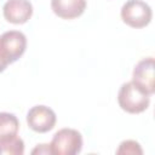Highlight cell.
Returning <instances> with one entry per match:
<instances>
[{
  "label": "cell",
  "instance_id": "1",
  "mask_svg": "<svg viewBox=\"0 0 155 155\" xmlns=\"http://www.w3.org/2000/svg\"><path fill=\"white\" fill-rule=\"evenodd\" d=\"M117 103L120 108L128 114H140L148 109L150 94L133 81H128L121 85L117 93Z\"/></svg>",
  "mask_w": 155,
  "mask_h": 155
},
{
  "label": "cell",
  "instance_id": "2",
  "mask_svg": "<svg viewBox=\"0 0 155 155\" xmlns=\"http://www.w3.org/2000/svg\"><path fill=\"white\" fill-rule=\"evenodd\" d=\"M120 16L125 24L139 29L151 22L153 11L151 7L142 0H127L121 7Z\"/></svg>",
  "mask_w": 155,
  "mask_h": 155
},
{
  "label": "cell",
  "instance_id": "3",
  "mask_svg": "<svg viewBox=\"0 0 155 155\" xmlns=\"http://www.w3.org/2000/svg\"><path fill=\"white\" fill-rule=\"evenodd\" d=\"M50 148L54 155L79 154L82 149V136L74 128H62L54 133Z\"/></svg>",
  "mask_w": 155,
  "mask_h": 155
},
{
  "label": "cell",
  "instance_id": "4",
  "mask_svg": "<svg viewBox=\"0 0 155 155\" xmlns=\"http://www.w3.org/2000/svg\"><path fill=\"white\" fill-rule=\"evenodd\" d=\"M27 48V38L19 30H8L0 35V56L8 63L18 61Z\"/></svg>",
  "mask_w": 155,
  "mask_h": 155
},
{
  "label": "cell",
  "instance_id": "5",
  "mask_svg": "<svg viewBox=\"0 0 155 155\" xmlns=\"http://www.w3.org/2000/svg\"><path fill=\"white\" fill-rule=\"evenodd\" d=\"M57 121L56 113L46 105H34L27 114V124L30 130L38 133L51 131Z\"/></svg>",
  "mask_w": 155,
  "mask_h": 155
},
{
  "label": "cell",
  "instance_id": "6",
  "mask_svg": "<svg viewBox=\"0 0 155 155\" xmlns=\"http://www.w3.org/2000/svg\"><path fill=\"white\" fill-rule=\"evenodd\" d=\"M132 81L143 88L148 94H154V58L147 57L140 59L132 73Z\"/></svg>",
  "mask_w": 155,
  "mask_h": 155
},
{
  "label": "cell",
  "instance_id": "7",
  "mask_svg": "<svg viewBox=\"0 0 155 155\" xmlns=\"http://www.w3.org/2000/svg\"><path fill=\"white\" fill-rule=\"evenodd\" d=\"M4 17L12 24L27 23L33 15V5L29 0H7L2 7Z\"/></svg>",
  "mask_w": 155,
  "mask_h": 155
},
{
  "label": "cell",
  "instance_id": "8",
  "mask_svg": "<svg viewBox=\"0 0 155 155\" xmlns=\"http://www.w3.org/2000/svg\"><path fill=\"white\" fill-rule=\"evenodd\" d=\"M51 8L59 18L74 19L84 13L86 0H51Z\"/></svg>",
  "mask_w": 155,
  "mask_h": 155
},
{
  "label": "cell",
  "instance_id": "9",
  "mask_svg": "<svg viewBox=\"0 0 155 155\" xmlns=\"http://www.w3.org/2000/svg\"><path fill=\"white\" fill-rule=\"evenodd\" d=\"M19 130V121L15 114L0 111V139L16 136Z\"/></svg>",
  "mask_w": 155,
  "mask_h": 155
},
{
  "label": "cell",
  "instance_id": "10",
  "mask_svg": "<svg viewBox=\"0 0 155 155\" xmlns=\"http://www.w3.org/2000/svg\"><path fill=\"white\" fill-rule=\"evenodd\" d=\"M24 142L17 134L0 139V155H23Z\"/></svg>",
  "mask_w": 155,
  "mask_h": 155
},
{
  "label": "cell",
  "instance_id": "11",
  "mask_svg": "<svg viewBox=\"0 0 155 155\" xmlns=\"http://www.w3.org/2000/svg\"><path fill=\"white\" fill-rule=\"evenodd\" d=\"M116 154H143V150L139 145L138 142L136 140H131V139H127V140H124L120 143L117 150H116Z\"/></svg>",
  "mask_w": 155,
  "mask_h": 155
},
{
  "label": "cell",
  "instance_id": "12",
  "mask_svg": "<svg viewBox=\"0 0 155 155\" xmlns=\"http://www.w3.org/2000/svg\"><path fill=\"white\" fill-rule=\"evenodd\" d=\"M31 154H52L50 144H39L31 150Z\"/></svg>",
  "mask_w": 155,
  "mask_h": 155
},
{
  "label": "cell",
  "instance_id": "13",
  "mask_svg": "<svg viewBox=\"0 0 155 155\" xmlns=\"http://www.w3.org/2000/svg\"><path fill=\"white\" fill-rule=\"evenodd\" d=\"M7 65H8V63H7V62H6V61L0 56V73H2V71L6 69V67H7Z\"/></svg>",
  "mask_w": 155,
  "mask_h": 155
}]
</instances>
